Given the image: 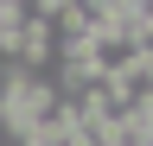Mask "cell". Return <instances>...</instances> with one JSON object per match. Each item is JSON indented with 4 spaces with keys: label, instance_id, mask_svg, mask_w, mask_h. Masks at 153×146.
<instances>
[{
    "label": "cell",
    "instance_id": "1",
    "mask_svg": "<svg viewBox=\"0 0 153 146\" xmlns=\"http://www.w3.org/2000/svg\"><path fill=\"white\" fill-rule=\"evenodd\" d=\"M45 26H51V45H57V57H83L102 19H96V0H64V7H57Z\"/></svg>",
    "mask_w": 153,
    "mask_h": 146
},
{
    "label": "cell",
    "instance_id": "2",
    "mask_svg": "<svg viewBox=\"0 0 153 146\" xmlns=\"http://www.w3.org/2000/svg\"><path fill=\"white\" fill-rule=\"evenodd\" d=\"M108 83L121 89L128 108H134V102H147V95H153V64H147V57H128L121 70H108Z\"/></svg>",
    "mask_w": 153,
    "mask_h": 146
},
{
    "label": "cell",
    "instance_id": "3",
    "mask_svg": "<svg viewBox=\"0 0 153 146\" xmlns=\"http://www.w3.org/2000/svg\"><path fill=\"white\" fill-rule=\"evenodd\" d=\"M140 57L153 64V26H140Z\"/></svg>",
    "mask_w": 153,
    "mask_h": 146
}]
</instances>
